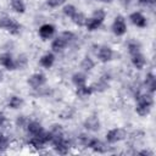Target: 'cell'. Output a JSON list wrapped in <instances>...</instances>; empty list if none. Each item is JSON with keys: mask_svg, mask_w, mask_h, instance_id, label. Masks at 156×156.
<instances>
[{"mask_svg": "<svg viewBox=\"0 0 156 156\" xmlns=\"http://www.w3.org/2000/svg\"><path fill=\"white\" fill-rule=\"evenodd\" d=\"M49 132H50V134H51V141H52L54 138H57V136H61V135L65 134L63 126L60 124V123H54V124H51Z\"/></svg>", "mask_w": 156, "mask_h": 156, "instance_id": "cell-30", "label": "cell"}, {"mask_svg": "<svg viewBox=\"0 0 156 156\" xmlns=\"http://www.w3.org/2000/svg\"><path fill=\"white\" fill-rule=\"evenodd\" d=\"M89 138H90V135L88 134V132L80 133L79 135H77V143H78L80 146L85 147V146H87V143H88V140H89Z\"/></svg>", "mask_w": 156, "mask_h": 156, "instance_id": "cell-34", "label": "cell"}, {"mask_svg": "<svg viewBox=\"0 0 156 156\" xmlns=\"http://www.w3.org/2000/svg\"><path fill=\"white\" fill-rule=\"evenodd\" d=\"M135 154H139V155H144V156H152V155H154V151L146 147V149H140V150L135 151Z\"/></svg>", "mask_w": 156, "mask_h": 156, "instance_id": "cell-35", "label": "cell"}, {"mask_svg": "<svg viewBox=\"0 0 156 156\" xmlns=\"http://www.w3.org/2000/svg\"><path fill=\"white\" fill-rule=\"evenodd\" d=\"M87 18H88V16H87L83 11H79V10H78V11L74 13V16L71 18V22H72L76 27L82 28V27H84V26H85Z\"/></svg>", "mask_w": 156, "mask_h": 156, "instance_id": "cell-24", "label": "cell"}, {"mask_svg": "<svg viewBox=\"0 0 156 156\" xmlns=\"http://www.w3.org/2000/svg\"><path fill=\"white\" fill-rule=\"evenodd\" d=\"M108 144L106 141H102L101 139L96 138V136H91L89 138L88 143H87V149L91 150L93 152H96V154H106L107 150H108Z\"/></svg>", "mask_w": 156, "mask_h": 156, "instance_id": "cell-9", "label": "cell"}, {"mask_svg": "<svg viewBox=\"0 0 156 156\" xmlns=\"http://www.w3.org/2000/svg\"><path fill=\"white\" fill-rule=\"evenodd\" d=\"M149 2V7H154L156 5V0H147Z\"/></svg>", "mask_w": 156, "mask_h": 156, "instance_id": "cell-39", "label": "cell"}, {"mask_svg": "<svg viewBox=\"0 0 156 156\" xmlns=\"http://www.w3.org/2000/svg\"><path fill=\"white\" fill-rule=\"evenodd\" d=\"M98 2H101V4H111L113 0H95Z\"/></svg>", "mask_w": 156, "mask_h": 156, "instance_id": "cell-40", "label": "cell"}, {"mask_svg": "<svg viewBox=\"0 0 156 156\" xmlns=\"http://www.w3.org/2000/svg\"><path fill=\"white\" fill-rule=\"evenodd\" d=\"M11 146V139L7 134L0 132V154L6 152Z\"/></svg>", "mask_w": 156, "mask_h": 156, "instance_id": "cell-29", "label": "cell"}, {"mask_svg": "<svg viewBox=\"0 0 156 156\" xmlns=\"http://www.w3.org/2000/svg\"><path fill=\"white\" fill-rule=\"evenodd\" d=\"M4 78H5V73H4V69L0 67V83L4 82Z\"/></svg>", "mask_w": 156, "mask_h": 156, "instance_id": "cell-38", "label": "cell"}, {"mask_svg": "<svg viewBox=\"0 0 156 156\" xmlns=\"http://www.w3.org/2000/svg\"><path fill=\"white\" fill-rule=\"evenodd\" d=\"M10 7L17 15H24L27 11L26 0H10Z\"/></svg>", "mask_w": 156, "mask_h": 156, "instance_id": "cell-23", "label": "cell"}, {"mask_svg": "<svg viewBox=\"0 0 156 156\" xmlns=\"http://www.w3.org/2000/svg\"><path fill=\"white\" fill-rule=\"evenodd\" d=\"M76 94L80 99H88L89 96H91L94 94V91H93V88L90 84H85L79 88H76Z\"/></svg>", "mask_w": 156, "mask_h": 156, "instance_id": "cell-25", "label": "cell"}, {"mask_svg": "<svg viewBox=\"0 0 156 156\" xmlns=\"http://www.w3.org/2000/svg\"><path fill=\"white\" fill-rule=\"evenodd\" d=\"M127 51H128L129 56L135 55L138 52H141V44L135 39H130L127 43Z\"/></svg>", "mask_w": 156, "mask_h": 156, "instance_id": "cell-27", "label": "cell"}, {"mask_svg": "<svg viewBox=\"0 0 156 156\" xmlns=\"http://www.w3.org/2000/svg\"><path fill=\"white\" fill-rule=\"evenodd\" d=\"M6 122H7L6 115H5L2 111H0V128H2V127L6 124Z\"/></svg>", "mask_w": 156, "mask_h": 156, "instance_id": "cell-36", "label": "cell"}, {"mask_svg": "<svg viewBox=\"0 0 156 156\" xmlns=\"http://www.w3.org/2000/svg\"><path fill=\"white\" fill-rule=\"evenodd\" d=\"M136 2H138V5H139V6L149 7V2H147V0H136Z\"/></svg>", "mask_w": 156, "mask_h": 156, "instance_id": "cell-37", "label": "cell"}, {"mask_svg": "<svg viewBox=\"0 0 156 156\" xmlns=\"http://www.w3.org/2000/svg\"><path fill=\"white\" fill-rule=\"evenodd\" d=\"M15 65H16V71H23L28 67L29 65V57L27 54L21 52L15 57Z\"/></svg>", "mask_w": 156, "mask_h": 156, "instance_id": "cell-22", "label": "cell"}, {"mask_svg": "<svg viewBox=\"0 0 156 156\" xmlns=\"http://www.w3.org/2000/svg\"><path fill=\"white\" fill-rule=\"evenodd\" d=\"M128 20L130 21V23L136 27V28H140V29H144L147 27L149 22H147V17L141 12V11H133L130 12Z\"/></svg>", "mask_w": 156, "mask_h": 156, "instance_id": "cell-11", "label": "cell"}, {"mask_svg": "<svg viewBox=\"0 0 156 156\" xmlns=\"http://www.w3.org/2000/svg\"><path fill=\"white\" fill-rule=\"evenodd\" d=\"M83 128L88 133H96L101 129V121L98 115H89L83 121Z\"/></svg>", "mask_w": 156, "mask_h": 156, "instance_id": "cell-8", "label": "cell"}, {"mask_svg": "<svg viewBox=\"0 0 156 156\" xmlns=\"http://www.w3.org/2000/svg\"><path fill=\"white\" fill-rule=\"evenodd\" d=\"M0 67L6 71H16V65H15V56L10 51H4L0 54Z\"/></svg>", "mask_w": 156, "mask_h": 156, "instance_id": "cell-12", "label": "cell"}, {"mask_svg": "<svg viewBox=\"0 0 156 156\" xmlns=\"http://www.w3.org/2000/svg\"><path fill=\"white\" fill-rule=\"evenodd\" d=\"M29 121H30V118L28 116H26V115H18L16 117V119H15V124H16L17 128L24 130L26 127H27V124L29 123Z\"/></svg>", "mask_w": 156, "mask_h": 156, "instance_id": "cell-31", "label": "cell"}, {"mask_svg": "<svg viewBox=\"0 0 156 156\" xmlns=\"http://www.w3.org/2000/svg\"><path fill=\"white\" fill-rule=\"evenodd\" d=\"M56 62V54L52 51H46L39 57V66L44 69H50Z\"/></svg>", "mask_w": 156, "mask_h": 156, "instance_id": "cell-14", "label": "cell"}, {"mask_svg": "<svg viewBox=\"0 0 156 156\" xmlns=\"http://www.w3.org/2000/svg\"><path fill=\"white\" fill-rule=\"evenodd\" d=\"M95 66H96V61L89 55H84L79 61V68L85 73H90L91 71H94Z\"/></svg>", "mask_w": 156, "mask_h": 156, "instance_id": "cell-20", "label": "cell"}, {"mask_svg": "<svg viewBox=\"0 0 156 156\" xmlns=\"http://www.w3.org/2000/svg\"><path fill=\"white\" fill-rule=\"evenodd\" d=\"M106 16H107V13L102 7L95 9L93 11V13L87 18L84 28L88 32H96L98 29H100L102 27V24L106 20Z\"/></svg>", "mask_w": 156, "mask_h": 156, "instance_id": "cell-2", "label": "cell"}, {"mask_svg": "<svg viewBox=\"0 0 156 156\" xmlns=\"http://www.w3.org/2000/svg\"><path fill=\"white\" fill-rule=\"evenodd\" d=\"M76 115V108L73 106H66L62 108V111H60L58 113V117L61 119H65V121H68V119H72Z\"/></svg>", "mask_w": 156, "mask_h": 156, "instance_id": "cell-28", "label": "cell"}, {"mask_svg": "<svg viewBox=\"0 0 156 156\" xmlns=\"http://www.w3.org/2000/svg\"><path fill=\"white\" fill-rule=\"evenodd\" d=\"M23 105H24V100H23V98L21 95L12 94V95L7 96V99H6V107L9 110L17 111V110L22 108Z\"/></svg>", "mask_w": 156, "mask_h": 156, "instance_id": "cell-16", "label": "cell"}, {"mask_svg": "<svg viewBox=\"0 0 156 156\" xmlns=\"http://www.w3.org/2000/svg\"><path fill=\"white\" fill-rule=\"evenodd\" d=\"M130 63H132L133 68H135L136 71H141L147 65V60L143 52H138V54L130 56Z\"/></svg>", "mask_w": 156, "mask_h": 156, "instance_id": "cell-19", "label": "cell"}, {"mask_svg": "<svg viewBox=\"0 0 156 156\" xmlns=\"http://www.w3.org/2000/svg\"><path fill=\"white\" fill-rule=\"evenodd\" d=\"M45 130V128L43 127V124L39 121L35 119H30L29 123L27 124L24 132L28 134V136H34V135H39Z\"/></svg>", "mask_w": 156, "mask_h": 156, "instance_id": "cell-17", "label": "cell"}, {"mask_svg": "<svg viewBox=\"0 0 156 156\" xmlns=\"http://www.w3.org/2000/svg\"><path fill=\"white\" fill-rule=\"evenodd\" d=\"M46 82H48L46 74H45L44 72H40V71L33 72L32 74H29V76L27 77V80H26L27 85H28L30 89H33V90H39V89H41L43 87H45Z\"/></svg>", "mask_w": 156, "mask_h": 156, "instance_id": "cell-7", "label": "cell"}, {"mask_svg": "<svg viewBox=\"0 0 156 156\" xmlns=\"http://www.w3.org/2000/svg\"><path fill=\"white\" fill-rule=\"evenodd\" d=\"M71 82L74 85V88H79L82 85L88 84V73L83 72V71H76L72 76H71Z\"/></svg>", "mask_w": 156, "mask_h": 156, "instance_id": "cell-21", "label": "cell"}, {"mask_svg": "<svg viewBox=\"0 0 156 156\" xmlns=\"http://www.w3.org/2000/svg\"><path fill=\"white\" fill-rule=\"evenodd\" d=\"M128 30V24H127V20L124 16L122 15H117L115 16L112 23H111V32L115 37H124L127 34Z\"/></svg>", "mask_w": 156, "mask_h": 156, "instance_id": "cell-5", "label": "cell"}, {"mask_svg": "<svg viewBox=\"0 0 156 156\" xmlns=\"http://www.w3.org/2000/svg\"><path fill=\"white\" fill-rule=\"evenodd\" d=\"M155 105V99H154V94H150L147 91L140 93L138 91L135 94V106H134V111L139 117H147L151 111L152 107Z\"/></svg>", "mask_w": 156, "mask_h": 156, "instance_id": "cell-1", "label": "cell"}, {"mask_svg": "<svg viewBox=\"0 0 156 156\" xmlns=\"http://www.w3.org/2000/svg\"><path fill=\"white\" fill-rule=\"evenodd\" d=\"M95 57L101 63H108L115 57V50L112 49V46H110L107 44L98 45L96 50H95Z\"/></svg>", "mask_w": 156, "mask_h": 156, "instance_id": "cell-6", "label": "cell"}, {"mask_svg": "<svg viewBox=\"0 0 156 156\" xmlns=\"http://www.w3.org/2000/svg\"><path fill=\"white\" fill-rule=\"evenodd\" d=\"M0 30L16 37L21 34L22 24L11 16H1L0 17Z\"/></svg>", "mask_w": 156, "mask_h": 156, "instance_id": "cell-3", "label": "cell"}, {"mask_svg": "<svg viewBox=\"0 0 156 156\" xmlns=\"http://www.w3.org/2000/svg\"><path fill=\"white\" fill-rule=\"evenodd\" d=\"M66 2H67V0H45V5L50 10H56L58 7H62Z\"/></svg>", "mask_w": 156, "mask_h": 156, "instance_id": "cell-33", "label": "cell"}, {"mask_svg": "<svg viewBox=\"0 0 156 156\" xmlns=\"http://www.w3.org/2000/svg\"><path fill=\"white\" fill-rule=\"evenodd\" d=\"M128 138V133L124 128L122 127H115V128H111L106 132L105 134V141L108 144V145H115V144H118L123 140H126Z\"/></svg>", "mask_w": 156, "mask_h": 156, "instance_id": "cell-4", "label": "cell"}, {"mask_svg": "<svg viewBox=\"0 0 156 156\" xmlns=\"http://www.w3.org/2000/svg\"><path fill=\"white\" fill-rule=\"evenodd\" d=\"M143 88L145 89V91L150 93V94H155L156 91V76L154 74V72H147L144 80H143Z\"/></svg>", "mask_w": 156, "mask_h": 156, "instance_id": "cell-18", "label": "cell"}, {"mask_svg": "<svg viewBox=\"0 0 156 156\" xmlns=\"http://www.w3.org/2000/svg\"><path fill=\"white\" fill-rule=\"evenodd\" d=\"M61 11H62V15L66 17V18H72L74 16V13L78 11V7L74 5V4H71V2H66L62 7H61Z\"/></svg>", "mask_w": 156, "mask_h": 156, "instance_id": "cell-26", "label": "cell"}, {"mask_svg": "<svg viewBox=\"0 0 156 156\" xmlns=\"http://www.w3.org/2000/svg\"><path fill=\"white\" fill-rule=\"evenodd\" d=\"M68 44H72L76 39H77V35H76V33L74 32H72V30H69V29H67V30H62V32H60L58 33Z\"/></svg>", "mask_w": 156, "mask_h": 156, "instance_id": "cell-32", "label": "cell"}, {"mask_svg": "<svg viewBox=\"0 0 156 156\" xmlns=\"http://www.w3.org/2000/svg\"><path fill=\"white\" fill-rule=\"evenodd\" d=\"M68 45L69 44L60 34H57L50 40V51H52L54 54H61L67 49Z\"/></svg>", "mask_w": 156, "mask_h": 156, "instance_id": "cell-13", "label": "cell"}, {"mask_svg": "<svg viewBox=\"0 0 156 156\" xmlns=\"http://www.w3.org/2000/svg\"><path fill=\"white\" fill-rule=\"evenodd\" d=\"M110 79L111 78L107 74L101 76L96 82H94L93 84H90L91 88H93V91L94 93H104V91H106L110 88Z\"/></svg>", "mask_w": 156, "mask_h": 156, "instance_id": "cell-15", "label": "cell"}, {"mask_svg": "<svg viewBox=\"0 0 156 156\" xmlns=\"http://www.w3.org/2000/svg\"><path fill=\"white\" fill-rule=\"evenodd\" d=\"M56 35V26L52 23H43L41 26H39L38 28V37L46 41V40H51Z\"/></svg>", "mask_w": 156, "mask_h": 156, "instance_id": "cell-10", "label": "cell"}]
</instances>
